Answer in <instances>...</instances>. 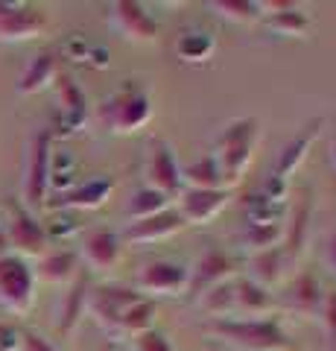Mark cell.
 <instances>
[{
  "mask_svg": "<svg viewBox=\"0 0 336 351\" xmlns=\"http://www.w3.org/2000/svg\"><path fill=\"white\" fill-rule=\"evenodd\" d=\"M112 21L123 38L138 41V44L155 41L161 32L158 21L149 15L146 6L138 3V0H117V3H112Z\"/></svg>",
  "mask_w": 336,
  "mask_h": 351,
  "instance_id": "14",
  "label": "cell"
},
{
  "mask_svg": "<svg viewBox=\"0 0 336 351\" xmlns=\"http://www.w3.org/2000/svg\"><path fill=\"white\" fill-rule=\"evenodd\" d=\"M208 9L222 21H231L240 27L260 24L266 18V3H260V0H211Z\"/></svg>",
  "mask_w": 336,
  "mask_h": 351,
  "instance_id": "27",
  "label": "cell"
},
{
  "mask_svg": "<svg viewBox=\"0 0 336 351\" xmlns=\"http://www.w3.org/2000/svg\"><path fill=\"white\" fill-rule=\"evenodd\" d=\"M243 211H246V226H275V223H287L289 202H272L260 191H255L243 202Z\"/></svg>",
  "mask_w": 336,
  "mask_h": 351,
  "instance_id": "28",
  "label": "cell"
},
{
  "mask_svg": "<svg viewBox=\"0 0 336 351\" xmlns=\"http://www.w3.org/2000/svg\"><path fill=\"white\" fill-rule=\"evenodd\" d=\"M144 179H146V188L164 193L167 199H179V193L184 191L181 167L176 161V152H172V147L167 144L164 138H153L146 144Z\"/></svg>",
  "mask_w": 336,
  "mask_h": 351,
  "instance_id": "8",
  "label": "cell"
},
{
  "mask_svg": "<svg viewBox=\"0 0 336 351\" xmlns=\"http://www.w3.org/2000/svg\"><path fill=\"white\" fill-rule=\"evenodd\" d=\"M208 351H220V348H208Z\"/></svg>",
  "mask_w": 336,
  "mask_h": 351,
  "instance_id": "43",
  "label": "cell"
},
{
  "mask_svg": "<svg viewBox=\"0 0 336 351\" xmlns=\"http://www.w3.org/2000/svg\"><path fill=\"white\" fill-rule=\"evenodd\" d=\"M167 208H172V199H167L164 193H158L153 188H146V184H140V188L129 196L126 202V217L132 219V223H138V219H146V217H155L161 211H167Z\"/></svg>",
  "mask_w": 336,
  "mask_h": 351,
  "instance_id": "32",
  "label": "cell"
},
{
  "mask_svg": "<svg viewBox=\"0 0 336 351\" xmlns=\"http://www.w3.org/2000/svg\"><path fill=\"white\" fill-rule=\"evenodd\" d=\"M153 94L140 80H126L100 106V123L114 135H135L153 120Z\"/></svg>",
  "mask_w": 336,
  "mask_h": 351,
  "instance_id": "3",
  "label": "cell"
},
{
  "mask_svg": "<svg viewBox=\"0 0 336 351\" xmlns=\"http://www.w3.org/2000/svg\"><path fill=\"white\" fill-rule=\"evenodd\" d=\"M6 249H9V243H6V228H3V223H0V255H6Z\"/></svg>",
  "mask_w": 336,
  "mask_h": 351,
  "instance_id": "40",
  "label": "cell"
},
{
  "mask_svg": "<svg viewBox=\"0 0 336 351\" xmlns=\"http://www.w3.org/2000/svg\"><path fill=\"white\" fill-rule=\"evenodd\" d=\"M114 191V179L112 176H96L82 184H73L68 193H59V199H53V208H70V211H96L103 208L105 199Z\"/></svg>",
  "mask_w": 336,
  "mask_h": 351,
  "instance_id": "19",
  "label": "cell"
},
{
  "mask_svg": "<svg viewBox=\"0 0 336 351\" xmlns=\"http://www.w3.org/2000/svg\"><path fill=\"white\" fill-rule=\"evenodd\" d=\"M6 243L9 249H15L12 255L21 258H44L47 255V243H50V234L47 228L38 223L36 214L27 211L21 202H9V219H6Z\"/></svg>",
  "mask_w": 336,
  "mask_h": 351,
  "instance_id": "7",
  "label": "cell"
},
{
  "mask_svg": "<svg viewBox=\"0 0 336 351\" xmlns=\"http://www.w3.org/2000/svg\"><path fill=\"white\" fill-rule=\"evenodd\" d=\"M322 126H324V120H322V117L307 120V123L301 126V132H296V138H292L289 144L278 152V161H275V170H272V173L289 182V176L307 161L313 144H316L319 135H322Z\"/></svg>",
  "mask_w": 336,
  "mask_h": 351,
  "instance_id": "17",
  "label": "cell"
},
{
  "mask_svg": "<svg viewBox=\"0 0 336 351\" xmlns=\"http://www.w3.org/2000/svg\"><path fill=\"white\" fill-rule=\"evenodd\" d=\"M3 331H6V325H0V337H3Z\"/></svg>",
  "mask_w": 336,
  "mask_h": 351,
  "instance_id": "42",
  "label": "cell"
},
{
  "mask_svg": "<svg viewBox=\"0 0 336 351\" xmlns=\"http://www.w3.org/2000/svg\"><path fill=\"white\" fill-rule=\"evenodd\" d=\"M319 319L324 322V328H328L331 339H336V293H324V302H322Z\"/></svg>",
  "mask_w": 336,
  "mask_h": 351,
  "instance_id": "37",
  "label": "cell"
},
{
  "mask_svg": "<svg viewBox=\"0 0 336 351\" xmlns=\"http://www.w3.org/2000/svg\"><path fill=\"white\" fill-rule=\"evenodd\" d=\"M88 311V278L77 276L70 284V290L62 295V304H59V319H56V331L62 337H70L77 331L79 319Z\"/></svg>",
  "mask_w": 336,
  "mask_h": 351,
  "instance_id": "24",
  "label": "cell"
},
{
  "mask_svg": "<svg viewBox=\"0 0 336 351\" xmlns=\"http://www.w3.org/2000/svg\"><path fill=\"white\" fill-rule=\"evenodd\" d=\"M278 38H310L313 18L296 3H266V18L260 21Z\"/></svg>",
  "mask_w": 336,
  "mask_h": 351,
  "instance_id": "18",
  "label": "cell"
},
{
  "mask_svg": "<svg viewBox=\"0 0 336 351\" xmlns=\"http://www.w3.org/2000/svg\"><path fill=\"white\" fill-rule=\"evenodd\" d=\"M36 302V272L21 255H0V307L12 313H29Z\"/></svg>",
  "mask_w": 336,
  "mask_h": 351,
  "instance_id": "5",
  "label": "cell"
},
{
  "mask_svg": "<svg viewBox=\"0 0 336 351\" xmlns=\"http://www.w3.org/2000/svg\"><path fill=\"white\" fill-rule=\"evenodd\" d=\"M21 351H59L53 343H47L44 337L38 334H21V343H18Z\"/></svg>",
  "mask_w": 336,
  "mask_h": 351,
  "instance_id": "38",
  "label": "cell"
},
{
  "mask_svg": "<svg viewBox=\"0 0 336 351\" xmlns=\"http://www.w3.org/2000/svg\"><path fill=\"white\" fill-rule=\"evenodd\" d=\"M188 287H190V267L176 258L149 261L135 276V290L144 293L146 299H155V295H170V299L172 295H188Z\"/></svg>",
  "mask_w": 336,
  "mask_h": 351,
  "instance_id": "6",
  "label": "cell"
},
{
  "mask_svg": "<svg viewBox=\"0 0 336 351\" xmlns=\"http://www.w3.org/2000/svg\"><path fill=\"white\" fill-rule=\"evenodd\" d=\"M155 316H158V304L153 299H140L138 304H132L129 311L123 313L120 325H117V334L114 339H132L144 331H153L155 325Z\"/></svg>",
  "mask_w": 336,
  "mask_h": 351,
  "instance_id": "29",
  "label": "cell"
},
{
  "mask_svg": "<svg viewBox=\"0 0 336 351\" xmlns=\"http://www.w3.org/2000/svg\"><path fill=\"white\" fill-rule=\"evenodd\" d=\"M272 293L260 287L252 278H234V316L231 319H260V316H275Z\"/></svg>",
  "mask_w": 336,
  "mask_h": 351,
  "instance_id": "21",
  "label": "cell"
},
{
  "mask_svg": "<svg viewBox=\"0 0 336 351\" xmlns=\"http://www.w3.org/2000/svg\"><path fill=\"white\" fill-rule=\"evenodd\" d=\"M205 334L229 343L234 351H292L281 316H260V319H211Z\"/></svg>",
  "mask_w": 336,
  "mask_h": 351,
  "instance_id": "2",
  "label": "cell"
},
{
  "mask_svg": "<svg viewBox=\"0 0 336 351\" xmlns=\"http://www.w3.org/2000/svg\"><path fill=\"white\" fill-rule=\"evenodd\" d=\"M47 29V15L29 3H3L0 0V41L15 44L38 38Z\"/></svg>",
  "mask_w": 336,
  "mask_h": 351,
  "instance_id": "12",
  "label": "cell"
},
{
  "mask_svg": "<svg viewBox=\"0 0 336 351\" xmlns=\"http://www.w3.org/2000/svg\"><path fill=\"white\" fill-rule=\"evenodd\" d=\"M257 147H260V120L257 117H234L220 129L211 156L216 161V167H220L222 188L234 191L237 184H243L248 167L255 164Z\"/></svg>",
  "mask_w": 336,
  "mask_h": 351,
  "instance_id": "1",
  "label": "cell"
},
{
  "mask_svg": "<svg viewBox=\"0 0 336 351\" xmlns=\"http://www.w3.org/2000/svg\"><path fill=\"white\" fill-rule=\"evenodd\" d=\"M79 269V255L77 252H53L38 261V276L50 284H68L77 278Z\"/></svg>",
  "mask_w": 336,
  "mask_h": 351,
  "instance_id": "31",
  "label": "cell"
},
{
  "mask_svg": "<svg viewBox=\"0 0 336 351\" xmlns=\"http://www.w3.org/2000/svg\"><path fill=\"white\" fill-rule=\"evenodd\" d=\"M231 202V191L216 188V191H193L184 188L179 193V217L184 219V226H208L211 219H216L225 205Z\"/></svg>",
  "mask_w": 336,
  "mask_h": 351,
  "instance_id": "13",
  "label": "cell"
},
{
  "mask_svg": "<svg viewBox=\"0 0 336 351\" xmlns=\"http://www.w3.org/2000/svg\"><path fill=\"white\" fill-rule=\"evenodd\" d=\"M287 267H289V261L281 246L266 249V252H255L252 261H248V278L260 284V287L272 290L275 284H281V278H284Z\"/></svg>",
  "mask_w": 336,
  "mask_h": 351,
  "instance_id": "26",
  "label": "cell"
},
{
  "mask_svg": "<svg viewBox=\"0 0 336 351\" xmlns=\"http://www.w3.org/2000/svg\"><path fill=\"white\" fill-rule=\"evenodd\" d=\"M56 97H59V114H62L59 132H64V135H73V132L82 129L85 114H88V100H85V91L70 80V76L59 73Z\"/></svg>",
  "mask_w": 336,
  "mask_h": 351,
  "instance_id": "22",
  "label": "cell"
},
{
  "mask_svg": "<svg viewBox=\"0 0 336 351\" xmlns=\"http://www.w3.org/2000/svg\"><path fill=\"white\" fill-rule=\"evenodd\" d=\"M184 228V219L179 217L176 208H167L155 217H146V219H138V223H129L123 228L120 240L123 243H132V246H149V243H161V240H170L172 234H179Z\"/></svg>",
  "mask_w": 336,
  "mask_h": 351,
  "instance_id": "15",
  "label": "cell"
},
{
  "mask_svg": "<svg viewBox=\"0 0 336 351\" xmlns=\"http://www.w3.org/2000/svg\"><path fill=\"white\" fill-rule=\"evenodd\" d=\"M123 258V240L117 232L108 228H94L82 240V261L88 263L94 272H112Z\"/></svg>",
  "mask_w": 336,
  "mask_h": 351,
  "instance_id": "16",
  "label": "cell"
},
{
  "mask_svg": "<svg viewBox=\"0 0 336 351\" xmlns=\"http://www.w3.org/2000/svg\"><path fill=\"white\" fill-rule=\"evenodd\" d=\"M229 351H234V348H229Z\"/></svg>",
  "mask_w": 336,
  "mask_h": 351,
  "instance_id": "44",
  "label": "cell"
},
{
  "mask_svg": "<svg viewBox=\"0 0 336 351\" xmlns=\"http://www.w3.org/2000/svg\"><path fill=\"white\" fill-rule=\"evenodd\" d=\"M216 53V38L214 32L202 27H188L179 32L176 38V56L184 64H208Z\"/></svg>",
  "mask_w": 336,
  "mask_h": 351,
  "instance_id": "25",
  "label": "cell"
},
{
  "mask_svg": "<svg viewBox=\"0 0 336 351\" xmlns=\"http://www.w3.org/2000/svg\"><path fill=\"white\" fill-rule=\"evenodd\" d=\"M324 263H328L331 276H336V232L328 237V243H324Z\"/></svg>",
  "mask_w": 336,
  "mask_h": 351,
  "instance_id": "39",
  "label": "cell"
},
{
  "mask_svg": "<svg viewBox=\"0 0 336 351\" xmlns=\"http://www.w3.org/2000/svg\"><path fill=\"white\" fill-rule=\"evenodd\" d=\"M313 211H316L313 191L301 188L296 193V202H289L287 223H284V243H281V249H284V255H287L289 263H296L307 252L310 228H313Z\"/></svg>",
  "mask_w": 336,
  "mask_h": 351,
  "instance_id": "11",
  "label": "cell"
},
{
  "mask_svg": "<svg viewBox=\"0 0 336 351\" xmlns=\"http://www.w3.org/2000/svg\"><path fill=\"white\" fill-rule=\"evenodd\" d=\"M284 302H287L289 313L305 316V319H316L319 311H322V302H324L322 281L313 276V272H301V276L292 278V284L287 287Z\"/></svg>",
  "mask_w": 336,
  "mask_h": 351,
  "instance_id": "20",
  "label": "cell"
},
{
  "mask_svg": "<svg viewBox=\"0 0 336 351\" xmlns=\"http://www.w3.org/2000/svg\"><path fill=\"white\" fill-rule=\"evenodd\" d=\"M257 191L263 193L266 199H272V202H289V182L281 179V176H275V173H269Z\"/></svg>",
  "mask_w": 336,
  "mask_h": 351,
  "instance_id": "36",
  "label": "cell"
},
{
  "mask_svg": "<svg viewBox=\"0 0 336 351\" xmlns=\"http://www.w3.org/2000/svg\"><path fill=\"white\" fill-rule=\"evenodd\" d=\"M181 182H184V188H193V191H216V188H222V176H220V167H216L211 152L205 158L190 161L188 167H181Z\"/></svg>",
  "mask_w": 336,
  "mask_h": 351,
  "instance_id": "30",
  "label": "cell"
},
{
  "mask_svg": "<svg viewBox=\"0 0 336 351\" xmlns=\"http://www.w3.org/2000/svg\"><path fill=\"white\" fill-rule=\"evenodd\" d=\"M196 304L211 316V319H231L234 316V281L220 284V287L199 295Z\"/></svg>",
  "mask_w": 336,
  "mask_h": 351,
  "instance_id": "33",
  "label": "cell"
},
{
  "mask_svg": "<svg viewBox=\"0 0 336 351\" xmlns=\"http://www.w3.org/2000/svg\"><path fill=\"white\" fill-rule=\"evenodd\" d=\"M132 351H176L170 346V339L167 334H161V331H144V334H138L132 337Z\"/></svg>",
  "mask_w": 336,
  "mask_h": 351,
  "instance_id": "35",
  "label": "cell"
},
{
  "mask_svg": "<svg viewBox=\"0 0 336 351\" xmlns=\"http://www.w3.org/2000/svg\"><path fill=\"white\" fill-rule=\"evenodd\" d=\"M331 164H333V167H336V135L331 138Z\"/></svg>",
  "mask_w": 336,
  "mask_h": 351,
  "instance_id": "41",
  "label": "cell"
},
{
  "mask_svg": "<svg viewBox=\"0 0 336 351\" xmlns=\"http://www.w3.org/2000/svg\"><path fill=\"white\" fill-rule=\"evenodd\" d=\"M50 158H53V129L32 132L27 144L24 184H21V205L27 211H38L47 205L50 193Z\"/></svg>",
  "mask_w": 336,
  "mask_h": 351,
  "instance_id": "4",
  "label": "cell"
},
{
  "mask_svg": "<svg viewBox=\"0 0 336 351\" xmlns=\"http://www.w3.org/2000/svg\"><path fill=\"white\" fill-rule=\"evenodd\" d=\"M59 80V56L53 50H41L38 56H32L18 80V94H38L44 88L56 85Z\"/></svg>",
  "mask_w": 336,
  "mask_h": 351,
  "instance_id": "23",
  "label": "cell"
},
{
  "mask_svg": "<svg viewBox=\"0 0 336 351\" xmlns=\"http://www.w3.org/2000/svg\"><path fill=\"white\" fill-rule=\"evenodd\" d=\"M240 272V261L234 255H229L225 249H216L211 246L205 255L190 267V287H188V295L193 302L205 295L208 290L220 287V284H229L234 281V276Z\"/></svg>",
  "mask_w": 336,
  "mask_h": 351,
  "instance_id": "10",
  "label": "cell"
},
{
  "mask_svg": "<svg viewBox=\"0 0 336 351\" xmlns=\"http://www.w3.org/2000/svg\"><path fill=\"white\" fill-rule=\"evenodd\" d=\"M140 299H146L144 293H138L135 287H120V284H103V287L88 290V313L96 319V325L103 328L105 334H117V325H120L123 313L132 304H138Z\"/></svg>",
  "mask_w": 336,
  "mask_h": 351,
  "instance_id": "9",
  "label": "cell"
},
{
  "mask_svg": "<svg viewBox=\"0 0 336 351\" xmlns=\"http://www.w3.org/2000/svg\"><path fill=\"white\" fill-rule=\"evenodd\" d=\"M70 179H73V161H70V156H68V152L53 156L50 158V188L68 193L70 191Z\"/></svg>",
  "mask_w": 336,
  "mask_h": 351,
  "instance_id": "34",
  "label": "cell"
}]
</instances>
